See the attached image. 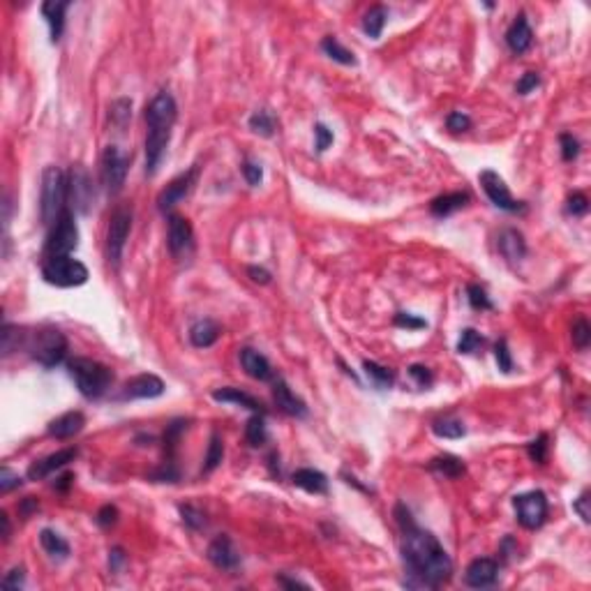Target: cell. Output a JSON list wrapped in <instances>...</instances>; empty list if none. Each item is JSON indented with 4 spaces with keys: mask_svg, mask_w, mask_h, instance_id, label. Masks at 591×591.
Instances as JSON below:
<instances>
[{
    "mask_svg": "<svg viewBox=\"0 0 591 591\" xmlns=\"http://www.w3.org/2000/svg\"><path fill=\"white\" fill-rule=\"evenodd\" d=\"M395 518L402 529V559L409 580L404 582L406 587H425L437 589L453 576V561L446 554L444 545L439 543L432 531L418 527L413 522L411 513L397 504Z\"/></svg>",
    "mask_w": 591,
    "mask_h": 591,
    "instance_id": "1",
    "label": "cell"
},
{
    "mask_svg": "<svg viewBox=\"0 0 591 591\" xmlns=\"http://www.w3.org/2000/svg\"><path fill=\"white\" fill-rule=\"evenodd\" d=\"M178 116V106L176 99L171 97V93H157L151 104L146 106V173L153 176V173L160 169L162 157L166 153V146L171 141V130L173 123H176Z\"/></svg>",
    "mask_w": 591,
    "mask_h": 591,
    "instance_id": "2",
    "label": "cell"
},
{
    "mask_svg": "<svg viewBox=\"0 0 591 591\" xmlns=\"http://www.w3.org/2000/svg\"><path fill=\"white\" fill-rule=\"evenodd\" d=\"M68 372L77 384L79 393L88 399L102 397L113 384V372L106 365L93 361V358H72L68 363Z\"/></svg>",
    "mask_w": 591,
    "mask_h": 591,
    "instance_id": "3",
    "label": "cell"
},
{
    "mask_svg": "<svg viewBox=\"0 0 591 591\" xmlns=\"http://www.w3.org/2000/svg\"><path fill=\"white\" fill-rule=\"evenodd\" d=\"M68 199V178L58 166H46L42 173V192H39V215L46 227H54L65 211Z\"/></svg>",
    "mask_w": 591,
    "mask_h": 591,
    "instance_id": "4",
    "label": "cell"
},
{
    "mask_svg": "<svg viewBox=\"0 0 591 591\" xmlns=\"http://www.w3.org/2000/svg\"><path fill=\"white\" fill-rule=\"evenodd\" d=\"M26 347L42 368H56L58 363L65 361L68 354V340L58 328H42L26 340Z\"/></svg>",
    "mask_w": 591,
    "mask_h": 591,
    "instance_id": "5",
    "label": "cell"
},
{
    "mask_svg": "<svg viewBox=\"0 0 591 591\" xmlns=\"http://www.w3.org/2000/svg\"><path fill=\"white\" fill-rule=\"evenodd\" d=\"M42 278L54 287L72 289L86 285L88 268L79 259H72V256H51L42 266Z\"/></svg>",
    "mask_w": 591,
    "mask_h": 591,
    "instance_id": "6",
    "label": "cell"
},
{
    "mask_svg": "<svg viewBox=\"0 0 591 591\" xmlns=\"http://www.w3.org/2000/svg\"><path fill=\"white\" fill-rule=\"evenodd\" d=\"M79 245V229L77 222H74V215L70 208H65L63 215L58 218V222L51 227L46 236V245H44V256L51 259V256H70Z\"/></svg>",
    "mask_w": 591,
    "mask_h": 591,
    "instance_id": "7",
    "label": "cell"
},
{
    "mask_svg": "<svg viewBox=\"0 0 591 591\" xmlns=\"http://www.w3.org/2000/svg\"><path fill=\"white\" fill-rule=\"evenodd\" d=\"M513 506H515V515H518V522L529 531L540 529L547 520V497L540 490L518 494L513 499Z\"/></svg>",
    "mask_w": 591,
    "mask_h": 591,
    "instance_id": "8",
    "label": "cell"
},
{
    "mask_svg": "<svg viewBox=\"0 0 591 591\" xmlns=\"http://www.w3.org/2000/svg\"><path fill=\"white\" fill-rule=\"evenodd\" d=\"M130 229H132V211L125 206H118L111 213L109 229H106V256H109V261L113 266L120 263V256H123L125 243H127Z\"/></svg>",
    "mask_w": 591,
    "mask_h": 591,
    "instance_id": "9",
    "label": "cell"
},
{
    "mask_svg": "<svg viewBox=\"0 0 591 591\" xmlns=\"http://www.w3.org/2000/svg\"><path fill=\"white\" fill-rule=\"evenodd\" d=\"M130 157L118 146H106L102 153V185L111 197L118 194L127 178Z\"/></svg>",
    "mask_w": 591,
    "mask_h": 591,
    "instance_id": "10",
    "label": "cell"
},
{
    "mask_svg": "<svg viewBox=\"0 0 591 591\" xmlns=\"http://www.w3.org/2000/svg\"><path fill=\"white\" fill-rule=\"evenodd\" d=\"M68 197L74 206V211H79L83 215L90 213V208H93L95 201V187H93V178H90V173L86 166H72L70 176H68Z\"/></svg>",
    "mask_w": 591,
    "mask_h": 591,
    "instance_id": "11",
    "label": "cell"
},
{
    "mask_svg": "<svg viewBox=\"0 0 591 591\" xmlns=\"http://www.w3.org/2000/svg\"><path fill=\"white\" fill-rule=\"evenodd\" d=\"M166 243H169V252L176 256V259H182L192 252L194 247V229L189 224L187 218H182L178 213H169V220H166Z\"/></svg>",
    "mask_w": 591,
    "mask_h": 591,
    "instance_id": "12",
    "label": "cell"
},
{
    "mask_svg": "<svg viewBox=\"0 0 591 591\" xmlns=\"http://www.w3.org/2000/svg\"><path fill=\"white\" fill-rule=\"evenodd\" d=\"M197 176H199V166H189L187 171H182L180 176L173 178L169 185H166L160 197H157V211L160 213H171L173 208H176L182 199H185L189 192H192V187H194V182H197Z\"/></svg>",
    "mask_w": 591,
    "mask_h": 591,
    "instance_id": "13",
    "label": "cell"
},
{
    "mask_svg": "<svg viewBox=\"0 0 591 591\" xmlns=\"http://www.w3.org/2000/svg\"><path fill=\"white\" fill-rule=\"evenodd\" d=\"M478 180H480L483 189H485L487 199L499 208V211H506V213H520V211H524V204L515 201L509 185H506L504 178L499 176L497 171H490V169L480 171Z\"/></svg>",
    "mask_w": 591,
    "mask_h": 591,
    "instance_id": "14",
    "label": "cell"
},
{
    "mask_svg": "<svg viewBox=\"0 0 591 591\" xmlns=\"http://www.w3.org/2000/svg\"><path fill=\"white\" fill-rule=\"evenodd\" d=\"M164 393V381L157 374H137L125 381L118 399H153Z\"/></svg>",
    "mask_w": 591,
    "mask_h": 591,
    "instance_id": "15",
    "label": "cell"
},
{
    "mask_svg": "<svg viewBox=\"0 0 591 591\" xmlns=\"http://www.w3.org/2000/svg\"><path fill=\"white\" fill-rule=\"evenodd\" d=\"M77 455H79L77 448H61V451L42 457V460H35L28 467V480H42L46 476H51V473L65 469L70 462L77 460Z\"/></svg>",
    "mask_w": 591,
    "mask_h": 591,
    "instance_id": "16",
    "label": "cell"
},
{
    "mask_svg": "<svg viewBox=\"0 0 591 591\" xmlns=\"http://www.w3.org/2000/svg\"><path fill=\"white\" fill-rule=\"evenodd\" d=\"M208 561L220 571H236L240 564V554L236 550L234 540L229 536H218L208 545Z\"/></svg>",
    "mask_w": 591,
    "mask_h": 591,
    "instance_id": "17",
    "label": "cell"
},
{
    "mask_svg": "<svg viewBox=\"0 0 591 591\" xmlns=\"http://www.w3.org/2000/svg\"><path fill=\"white\" fill-rule=\"evenodd\" d=\"M499 578V564L494 559H487V556H480V559H473L467 571H464V582L471 589H485L492 587Z\"/></svg>",
    "mask_w": 591,
    "mask_h": 591,
    "instance_id": "18",
    "label": "cell"
},
{
    "mask_svg": "<svg viewBox=\"0 0 591 591\" xmlns=\"http://www.w3.org/2000/svg\"><path fill=\"white\" fill-rule=\"evenodd\" d=\"M273 399H275L278 409L285 411L287 416H294V418H305L307 416L305 402L289 388L287 381L280 379V377L273 379Z\"/></svg>",
    "mask_w": 591,
    "mask_h": 591,
    "instance_id": "19",
    "label": "cell"
},
{
    "mask_svg": "<svg viewBox=\"0 0 591 591\" xmlns=\"http://www.w3.org/2000/svg\"><path fill=\"white\" fill-rule=\"evenodd\" d=\"M240 365L247 372V377H252L256 381L275 379V372H273V365L268 363V358L256 352V349H249V347L240 349Z\"/></svg>",
    "mask_w": 591,
    "mask_h": 591,
    "instance_id": "20",
    "label": "cell"
},
{
    "mask_svg": "<svg viewBox=\"0 0 591 591\" xmlns=\"http://www.w3.org/2000/svg\"><path fill=\"white\" fill-rule=\"evenodd\" d=\"M83 425H86V416L81 411H68L49 423L46 432H49V437H54V439H72L74 435H79L83 430Z\"/></svg>",
    "mask_w": 591,
    "mask_h": 591,
    "instance_id": "21",
    "label": "cell"
},
{
    "mask_svg": "<svg viewBox=\"0 0 591 591\" xmlns=\"http://www.w3.org/2000/svg\"><path fill=\"white\" fill-rule=\"evenodd\" d=\"M531 42H534V32H531V26L527 21V16L520 14L518 19L511 23L509 32H506V44L513 54H524L527 49L531 46Z\"/></svg>",
    "mask_w": 591,
    "mask_h": 591,
    "instance_id": "22",
    "label": "cell"
},
{
    "mask_svg": "<svg viewBox=\"0 0 591 591\" xmlns=\"http://www.w3.org/2000/svg\"><path fill=\"white\" fill-rule=\"evenodd\" d=\"M497 245L504 259H509L511 263L524 259V254H527V243H524V236L518 229H504L497 238Z\"/></svg>",
    "mask_w": 591,
    "mask_h": 591,
    "instance_id": "23",
    "label": "cell"
},
{
    "mask_svg": "<svg viewBox=\"0 0 591 591\" xmlns=\"http://www.w3.org/2000/svg\"><path fill=\"white\" fill-rule=\"evenodd\" d=\"M213 399L215 402H231V404H238L243 406V409H249L252 413H266L263 404L259 402L256 397H252L249 393L240 388H220V390H213Z\"/></svg>",
    "mask_w": 591,
    "mask_h": 591,
    "instance_id": "24",
    "label": "cell"
},
{
    "mask_svg": "<svg viewBox=\"0 0 591 591\" xmlns=\"http://www.w3.org/2000/svg\"><path fill=\"white\" fill-rule=\"evenodd\" d=\"M70 7V0H49L42 5V16L51 28V42H58L65 30V12Z\"/></svg>",
    "mask_w": 591,
    "mask_h": 591,
    "instance_id": "25",
    "label": "cell"
},
{
    "mask_svg": "<svg viewBox=\"0 0 591 591\" xmlns=\"http://www.w3.org/2000/svg\"><path fill=\"white\" fill-rule=\"evenodd\" d=\"M291 483H294L296 487L305 490V492H310V494H326L328 492L326 473H321V471H316V469H298V471H294Z\"/></svg>",
    "mask_w": 591,
    "mask_h": 591,
    "instance_id": "26",
    "label": "cell"
},
{
    "mask_svg": "<svg viewBox=\"0 0 591 591\" xmlns=\"http://www.w3.org/2000/svg\"><path fill=\"white\" fill-rule=\"evenodd\" d=\"M220 326L213 319H199L189 328V342L197 349H208L220 340Z\"/></svg>",
    "mask_w": 591,
    "mask_h": 591,
    "instance_id": "27",
    "label": "cell"
},
{
    "mask_svg": "<svg viewBox=\"0 0 591 591\" xmlns=\"http://www.w3.org/2000/svg\"><path fill=\"white\" fill-rule=\"evenodd\" d=\"M469 192H451V194H441L435 201L430 204V213L435 218H448L457 211H462L464 206L469 204Z\"/></svg>",
    "mask_w": 591,
    "mask_h": 591,
    "instance_id": "28",
    "label": "cell"
},
{
    "mask_svg": "<svg viewBox=\"0 0 591 591\" xmlns=\"http://www.w3.org/2000/svg\"><path fill=\"white\" fill-rule=\"evenodd\" d=\"M39 543L51 559H68L70 556V543L61 534H56L54 529H42L39 531Z\"/></svg>",
    "mask_w": 591,
    "mask_h": 591,
    "instance_id": "29",
    "label": "cell"
},
{
    "mask_svg": "<svg viewBox=\"0 0 591 591\" xmlns=\"http://www.w3.org/2000/svg\"><path fill=\"white\" fill-rule=\"evenodd\" d=\"M386 21H388L386 7L384 5H372L363 16V30L368 32L372 39H377V37H381V32H384Z\"/></svg>",
    "mask_w": 591,
    "mask_h": 591,
    "instance_id": "30",
    "label": "cell"
},
{
    "mask_svg": "<svg viewBox=\"0 0 591 591\" xmlns=\"http://www.w3.org/2000/svg\"><path fill=\"white\" fill-rule=\"evenodd\" d=\"M430 469L446 478H460L464 473V462L455 455H439L430 462Z\"/></svg>",
    "mask_w": 591,
    "mask_h": 591,
    "instance_id": "31",
    "label": "cell"
},
{
    "mask_svg": "<svg viewBox=\"0 0 591 591\" xmlns=\"http://www.w3.org/2000/svg\"><path fill=\"white\" fill-rule=\"evenodd\" d=\"M432 432L441 439H460L467 435V428H464L462 421L453 418V416H444V418H437L432 423Z\"/></svg>",
    "mask_w": 591,
    "mask_h": 591,
    "instance_id": "32",
    "label": "cell"
},
{
    "mask_svg": "<svg viewBox=\"0 0 591 591\" xmlns=\"http://www.w3.org/2000/svg\"><path fill=\"white\" fill-rule=\"evenodd\" d=\"M363 370H365V374H368V379L379 390H386V388H390L395 384V374L388 368H384V365H379L374 361H363Z\"/></svg>",
    "mask_w": 591,
    "mask_h": 591,
    "instance_id": "33",
    "label": "cell"
},
{
    "mask_svg": "<svg viewBox=\"0 0 591 591\" xmlns=\"http://www.w3.org/2000/svg\"><path fill=\"white\" fill-rule=\"evenodd\" d=\"M245 439L252 448H259L268 441V430H266L263 413H254L245 425Z\"/></svg>",
    "mask_w": 591,
    "mask_h": 591,
    "instance_id": "34",
    "label": "cell"
},
{
    "mask_svg": "<svg viewBox=\"0 0 591 591\" xmlns=\"http://www.w3.org/2000/svg\"><path fill=\"white\" fill-rule=\"evenodd\" d=\"M321 49H323V54H326L328 58H332V61H335V63H340V65H356V58H354V54L349 51L347 46H342V44H340V39H337V37H332V35L323 37V42H321Z\"/></svg>",
    "mask_w": 591,
    "mask_h": 591,
    "instance_id": "35",
    "label": "cell"
},
{
    "mask_svg": "<svg viewBox=\"0 0 591 591\" xmlns=\"http://www.w3.org/2000/svg\"><path fill=\"white\" fill-rule=\"evenodd\" d=\"M275 127H278V123H275V116H273L270 111H254L252 116H249V130L254 132V135H259V137H273L275 135Z\"/></svg>",
    "mask_w": 591,
    "mask_h": 591,
    "instance_id": "36",
    "label": "cell"
},
{
    "mask_svg": "<svg viewBox=\"0 0 591 591\" xmlns=\"http://www.w3.org/2000/svg\"><path fill=\"white\" fill-rule=\"evenodd\" d=\"M485 340L480 337L478 330L473 328H464L460 335V342H457V354H476L478 349H483Z\"/></svg>",
    "mask_w": 591,
    "mask_h": 591,
    "instance_id": "37",
    "label": "cell"
},
{
    "mask_svg": "<svg viewBox=\"0 0 591 591\" xmlns=\"http://www.w3.org/2000/svg\"><path fill=\"white\" fill-rule=\"evenodd\" d=\"M467 301L473 310H492V301H490L487 291L483 289L480 285H469L467 287Z\"/></svg>",
    "mask_w": 591,
    "mask_h": 591,
    "instance_id": "38",
    "label": "cell"
},
{
    "mask_svg": "<svg viewBox=\"0 0 591 591\" xmlns=\"http://www.w3.org/2000/svg\"><path fill=\"white\" fill-rule=\"evenodd\" d=\"M591 342V326L585 316H578L576 321H573V344L578 349H587Z\"/></svg>",
    "mask_w": 591,
    "mask_h": 591,
    "instance_id": "39",
    "label": "cell"
},
{
    "mask_svg": "<svg viewBox=\"0 0 591 591\" xmlns=\"http://www.w3.org/2000/svg\"><path fill=\"white\" fill-rule=\"evenodd\" d=\"M222 455H224V446H222V439L218 435L211 437V444H208V453H206V464H204V471H213L215 467H220L222 462Z\"/></svg>",
    "mask_w": 591,
    "mask_h": 591,
    "instance_id": "40",
    "label": "cell"
},
{
    "mask_svg": "<svg viewBox=\"0 0 591 591\" xmlns=\"http://www.w3.org/2000/svg\"><path fill=\"white\" fill-rule=\"evenodd\" d=\"M111 120L113 125H118V127H125L127 120L132 118V102L130 99H118V102L111 104Z\"/></svg>",
    "mask_w": 591,
    "mask_h": 591,
    "instance_id": "41",
    "label": "cell"
},
{
    "mask_svg": "<svg viewBox=\"0 0 591 591\" xmlns=\"http://www.w3.org/2000/svg\"><path fill=\"white\" fill-rule=\"evenodd\" d=\"M180 515H182V522H185V527H189L192 531H199L206 527V518L204 513L194 509V506H180Z\"/></svg>",
    "mask_w": 591,
    "mask_h": 591,
    "instance_id": "42",
    "label": "cell"
},
{
    "mask_svg": "<svg viewBox=\"0 0 591 591\" xmlns=\"http://www.w3.org/2000/svg\"><path fill=\"white\" fill-rule=\"evenodd\" d=\"M527 453L536 464H545V460H547V435H538L527 446Z\"/></svg>",
    "mask_w": 591,
    "mask_h": 591,
    "instance_id": "43",
    "label": "cell"
},
{
    "mask_svg": "<svg viewBox=\"0 0 591 591\" xmlns=\"http://www.w3.org/2000/svg\"><path fill=\"white\" fill-rule=\"evenodd\" d=\"M494 356H497L499 370H502L504 374H511L513 372V358H511V352H509V344H506V340H499V342H497Z\"/></svg>",
    "mask_w": 591,
    "mask_h": 591,
    "instance_id": "44",
    "label": "cell"
},
{
    "mask_svg": "<svg viewBox=\"0 0 591 591\" xmlns=\"http://www.w3.org/2000/svg\"><path fill=\"white\" fill-rule=\"evenodd\" d=\"M243 176L247 180V185H252V187H259L261 185V180H263V169H261V164H256L252 160H245L243 162Z\"/></svg>",
    "mask_w": 591,
    "mask_h": 591,
    "instance_id": "45",
    "label": "cell"
},
{
    "mask_svg": "<svg viewBox=\"0 0 591 591\" xmlns=\"http://www.w3.org/2000/svg\"><path fill=\"white\" fill-rule=\"evenodd\" d=\"M395 326L409 328V330H421V328H428V321L421 319V316H413L409 312H397L395 314Z\"/></svg>",
    "mask_w": 591,
    "mask_h": 591,
    "instance_id": "46",
    "label": "cell"
},
{
    "mask_svg": "<svg viewBox=\"0 0 591 591\" xmlns=\"http://www.w3.org/2000/svg\"><path fill=\"white\" fill-rule=\"evenodd\" d=\"M559 141H561V157H564V162H573L580 155L578 139L573 137V135H561Z\"/></svg>",
    "mask_w": 591,
    "mask_h": 591,
    "instance_id": "47",
    "label": "cell"
},
{
    "mask_svg": "<svg viewBox=\"0 0 591 591\" xmlns=\"http://www.w3.org/2000/svg\"><path fill=\"white\" fill-rule=\"evenodd\" d=\"M314 148H316V153H323L326 148L332 144V132L326 127L323 123H316L314 125Z\"/></svg>",
    "mask_w": 591,
    "mask_h": 591,
    "instance_id": "48",
    "label": "cell"
},
{
    "mask_svg": "<svg viewBox=\"0 0 591 591\" xmlns=\"http://www.w3.org/2000/svg\"><path fill=\"white\" fill-rule=\"evenodd\" d=\"M21 478H19V473H14L10 467H3L0 469V492L7 494V492H12L14 487H21Z\"/></svg>",
    "mask_w": 591,
    "mask_h": 591,
    "instance_id": "49",
    "label": "cell"
},
{
    "mask_svg": "<svg viewBox=\"0 0 591 591\" xmlns=\"http://www.w3.org/2000/svg\"><path fill=\"white\" fill-rule=\"evenodd\" d=\"M409 377L416 381V386L418 388H430L435 377H432V372L425 368V365H411L409 368Z\"/></svg>",
    "mask_w": 591,
    "mask_h": 591,
    "instance_id": "50",
    "label": "cell"
},
{
    "mask_svg": "<svg viewBox=\"0 0 591 591\" xmlns=\"http://www.w3.org/2000/svg\"><path fill=\"white\" fill-rule=\"evenodd\" d=\"M97 524L102 529H109V527H113L116 522H118V509H116V506H111V504H106V506H102V509L97 511Z\"/></svg>",
    "mask_w": 591,
    "mask_h": 591,
    "instance_id": "51",
    "label": "cell"
},
{
    "mask_svg": "<svg viewBox=\"0 0 591 591\" xmlns=\"http://www.w3.org/2000/svg\"><path fill=\"white\" fill-rule=\"evenodd\" d=\"M446 125L451 132H467L471 127V118L462 111H453V113H448Z\"/></svg>",
    "mask_w": 591,
    "mask_h": 591,
    "instance_id": "52",
    "label": "cell"
},
{
    "mask_svg": "<svg viewBox=\"0 0 591 591\" xmlns=\"http://www.w3.org/2000/svg\"><path fill=\"white\" fill-rule=\"evenodd\" d=\"M568 213L573 215V218H580V215H585L589 211V199L582 194V192H576V194H571L568 197Z\"/></svg>",
    "mask_w": 591,
    "mask_h": 591,
    "instance_id": "53",
    "label": "cell"
},
{
    "mask_svg": "<svg viewBox=\"0 0 591 591\" xmlns=\"http://www.w3.org/2000/svg\"><path fill=\"white\" fill-rule=\"evenodd\" d=\"M540 86V77L536 72H527L524 77L518 81V86H515V90H518V95H529L531 90L538 88Z\"/></svg>",
    "mask_w": 591,
    "mask_h": 591,
    "instance_id": "54",
    "label": "cell"
},
{
    "mask_svg": "<svg viewBox=\"0 0 591 591\" xmlns=\"http://www.w3.org/2000/svg\"><path fill=\"white\" fill-rule=\"evenodd\" d=\"M23 585H26V571H23V568H12L3 578V587L5 589H21Z\"/></svg>",
    "mask_w": 591,
    "mask_h": 591,
    "instance_id": "55",
    "label": "cell"
},
{
    "mask_svg": "<svg viewBox=\"0 0 591 591\" xmlns=\"http://www.w3.org/2000/svg\"><path fill=\"white\" fill-rule=\"evenodd\" d=\"M589 502H591V499H589V492H582V494L576 499V502H573V511H576V513L580 515L582 522H585V524H589V522H591V509H589Z\"/></svg>",
    "mask_w": 591,
    "mask_h": 591,
    "instance_id": "56",
    "label": "cell"
},
{
    "mask_svg": "<svg viewBox=\"0 0 591 591\" xmlns=\"http://www.w3.org/2000/svg\"><path fill=\"white\" fill-rule=\"evenodd\" d=\"M37 509H39V502L35 497H26V499H21V504H19V515L23 520L26 518H30L32 513H37Z\"/></svg>",
    "mask_w": 591,
    "mask_h": 591,
    "instance_id": "57",
    "label": "cell"
},
{
    "mask_svg": "<svg viewBox=\"0 0 591 591\" xmlns=\"http://www.w3.org/2000/svg\"><path fill=\"white\" fill-rule=\"evenodd\" d=\"M247 275L252 278V282H256V285H268L270 282V273L266 268H259V266H249Z\"/></svg>",
    "mask_w": 591,
    "mask_h": 591,
    "instance_id": "58",
    "label": "cell"
},
{
    "mask_svg": "<svg viewBox=\"0 0 591 591\" xmlns=\"http://www.w3.org/2000/svg\"><path fill=\"white\" fill-rule=\"evenodd\" d=\"M125 559H127V556H125L123 547H113V550L109 552V568H111V573H118L123 568Z\"/></svg>",
    "mask_w": 591,
    "mask_h": 591,
    "instance_id": "59",
    "label": "cell"
},
{
    "mask_svg": "<svg viewBox=\"0 0 591 591\" xmlns=\"http://www.w3.org/2000/svg\"><path fill=\"white\" fill-rule=\"evenodd\" d=\"M72 480H74L72 473H63V476H58V478H56L54 487H56V490H63V492H65V490L70 487V483H72Z\"/></svg>",
    "mask_w": 591,
    "mask_h": 591,
    "instance_id": "60",
    "label": "cell"
},
{
    "mask_svg": "<svg viewBox=\"0 0 591 591\" xmlns=\"http://www.w3.org/2000/svg\"><path fill=\"white\" fill-rule=\"evenodd\" d=\"M278 582H280L282 587H289V589H296V587H303V589H305V587H307L305 582H301V580H289V578H285V576H280Z\"/></svg>",
    "mask_w": 591,
    "mask_h": 591,
    "instance_id": "61",
    "label": "cell"
},
{
    "mask_svg": "<svg viewBox=\"0 0 591 591\" xmlns=\"http://www.w3.org/2000/svg\"><path fill=\"white\" fill-rule=\"evenodd\" d=\"M0 522H3V540H10L12 527H10V518H7V513H5V511L0 513Z\"/></svg>",
    "mask_w": 591,
    "mask_h": 591,
    "instance_id": "62",
    "label": "cell"
}]
</instances>
